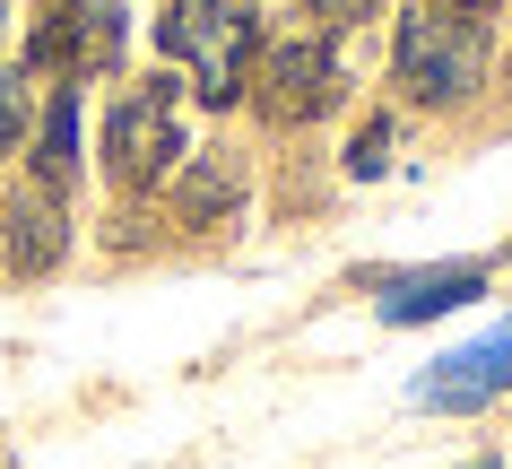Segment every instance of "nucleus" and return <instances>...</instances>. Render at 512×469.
<instances>
[{"label": "nucleus", "mask_w": 512, "mask_h": 469, "mask_svg": "<svg viewBox=\"0 0 512 469\" xmlns=\"http://www.w3.org/2000/svg\"><path fill=\"white\" fill-rule=\"evenodd\" d=\"M391 79L408 105H460L486 79V0H408Z\"/></svg>", "instance_id": "nucleus-1"}, {"label": "nucleus", "mask_w": 512, "mask_h": 469, "mask_svg": "<svg viewBox=\"0 0 512 469\" xmlns=\"http://www.w3.org/2000/svg\"><path fill=\"white\" fill-rule=\"evenodd\" d=\"M165 53H183L200 70V105H235L261 53V18L243 0H174L165 9Z\"/></svg>", "instance_id": "nucleus-2"}, {"label": "nucleus", "mask_w": 512, "mask_h": 469, "mask_svg": "<svg viewBox=\"0 0 512 469\" xmlns=\"http://www.w3.org/2000/svg\"><path fill=\"white\" fill-rule=\"evenodd\" d=\"M261 61V70H252V79L243 87H261V113H270V122H287V131H296V122H313V113H330L339 105V53H330L322 35H287V44H270V53H252Z\"/></svg>", "instance_id": "nucleus-3"}, {"label": "nucleus", "mask_w": 512, "mask_h": 469, "mask_svg": "<svg viewBox=\"0 0 512 469\" xmlns=\"http://www.w3.org/2000/svg\"><path fill=\"white\" fill-rule=\"evenodd\" d=\"M105 157L122 183H165L183 157V113H174V79H148L139 96H122L105 122Z\"/></svg>", "instance_id": "nucleus-4"}, {"label": "nucleus", "mask_w": 512, "mask_h": 469, "mask_svg": "<svg viewBox=\"0 0 512 469\" xmlns=\"http://www.w3.org/2000/svg\"><path fill=\"white\" fill-rule=\"evenodd\" d=\"M35 70H61V79H79V70H113L122 61V9L113 0H61V18L27 44Z\"/></svg>", "instance_id": "nucleus-5"}, {"label": "nucleus", "mask_w": 512, "mask_h": 469, "mask_svg": "<svg viewBox=\"0 0 512 469\" xmlns=\"http://www.w3.org/2000/svg\"><path fill=\"white\" fill-rule=\"evenodd\" d=\"M495 391H512V322L486 331L478 348H452L443 365L417 374V409H486Z\"/></svg>", "instance_id": "nucleus-6"}, {"label": "nucleus", "mask_w": 512, "mask_h": 469, "mask_svg": "<svg viewBox=\"0 0 512 469\" xmlns=\"http://www.w3.org/2000/svg\"><path fill=\"white\" fill-rule=\"evenodd\" d=\"M61 252H70L61 192H53V183H27V192H9V209H0V261H9L18 278H44V270H61Z\"/></svg>", "instance_id": "nucleus-7"}, {"label": "nucleus", "mask_w": 512, "mask_h": 469, "mask_svg": "<svg viewBox=\"0 0 512 469\" xmlns=\"http://www.w3.org/2000/svg\"><path fill=\"white\" fill-rule=\"evenodd\" d=\"M486 287L478 261H452V270H408V278H382V322H434Z\"/></svg>", "instance_id": "nucleus-8"}, {"label": "nucleus", "mask_w": 512, "mask_h": 469, "mask_svg": "<svg viewBox=\"0 0 512 469\" xmlns=\"http://www.w3.org/2000/svg\"><path fill=\"white\" fill-rule=\"evenodd\" d=\"M243 209V166L217 148V157H200V166L183 174V192H174V218L183 226H226Z\"/></svg>", "instance_id": "nucleus-9"}, {"label": "nucleus", "mask_w": 512, "mask_h": 469, "mask_svg": "<svg viewBox=\"0 0 512 469\" xmlns=\"http://www.w3.org/2000/svg\"><path fill=\"white\" fill-rule=\"evenodd\" d=\"M70 174H79V96L61 87L53 113H44V139H35V183H53V192H61Z\"/></svg>", "instance_id": "nucleus-10"}, {"label": "nucleus", "mask_w": 512, "mask_h": 469, "mask_svg": "<svg viewBox=\"0 0 512 469\" xmlns=\"http://www.w3.org/2000/svg\"><path fill=\"white\" fill-rule=\"evenodd\" d=\"M382 166H391V122H365V131L348 139V174H356V183H374Z\"/></svg>", "instance_id": "nucleus-11"}, {"label": "nucleus", "mask_w": 512, "mask_h": 469, "mask_svg": "<svg viewBox=\"0 0 512 469\" xmlns=\"http://www.w3.org/2000/svg\"><path fill=\"white\" fill-rule=\"evenodd\" d=\"M382 0H313V18H322V27H356V18H374Z\"/></svg>", "instance_id": "nucleus-12"}, {"label": "nucleus", "mask_w": 512, "mask_h": 469, "mask_svg": "<svg viewBox=\"0 0 512 469\" xmlns=\"http://www.w3.org/2000/svg\"><path fill=\"white\" fill-rule=\"evenodd\" d=\"M9 148H18V87L0 79V157H9Z\"/></svg>", "instance_id": "nucleus-13"}, {"label": "nucleus", "mask_w": 512, "mask_h": 469, "mask_svg": "<svg viewBox=\"0 0 512 469\" xmlns=\"http://www.w3.org/2000/svg\"><path fill=\"white\" fill-rule=\"evenodd\" d=\"M53 9H61V0H53Z\"/></svg>", "instance_id": "nucleus-14"}]
</instances>
